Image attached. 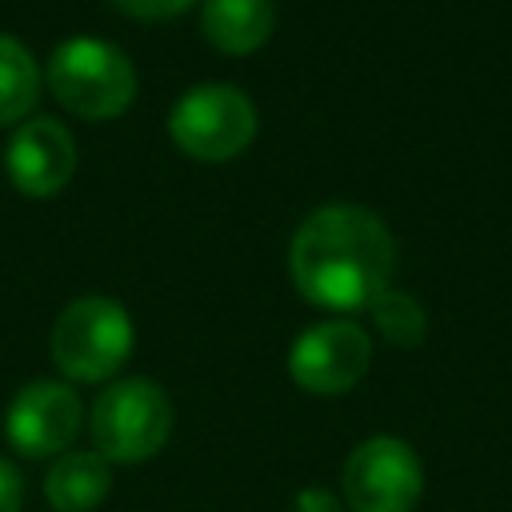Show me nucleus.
I'll return each instance as SVG.
<instances>
[{
	"mask_svg": "<svg viewBox=\"0 0 512 512\" xmlns=\"http://www.w3.org/2000/svg\"><path fill=\"white\" fill-rule=\"evenodd\" d=\"M24 508V480L16 464L0 460V512H20Z\"/></svg>",
	"mask_w": 512,
	"mask_h": 512,
	"instance_id": "nucleus-14",
	"label": "nucleus"
},
{
	"mask_svg": "<svg viewBox=\"0 0 512 512\" xmlns=\"http://www.w3.org/2000/svg\"><path fill=\"white\" fill-rule=\"evenodd\" d=\"M8 176L28 196L56 192L76 168V140L56 116H24L4 148Z\"/></svg>",
	"mask_w": 512,
	"mask_h": 512,
	"instance_id": "nucleus-9",
	"label": "nucleus"
},
{
	"mask_svg": "<svg viewBox=\"0 0 512 512\" xmlns=\"http://www.w3.org/2000/svg\"><path fill=\"white\" fill-rule=\"evenodd\" d=\"M112 488V464L92 452H64L44 472V496L56 512H92Z\"/></svg>",
	"mask_w": 512,
	"mask_h": 512,
	"instance_id": "nucleus-10",
	"label": "nucleus"
},
{
	"mask_svg": "<svg viewBox=\"0 0 512 512\" xmlns=\"http://www.w3.org/2000/svg\"><path fill=\"white\" fill-rule=\"evenodd\" d=\"M36 88H40V68L32 52L16 36L0 32V128L20 124L28 116Z\"/></svg>",
	"mask_w": 512,
	"mask_h": 512,
	"instance_id": "nucleus-12",
	"label": "nucleus"
},
{
	"mask_svg": "<svg viewBox=\"0 0 512 512\" xmlns=\"http://www.w3.org/2000/svg\"><path fill=\"white\" fill-rule=\"evenodd\" d=\"M372 364V340L356 320H320L304 328L288 348V372L304 392L340 396L364 380Z\"/></svg>",
	"mask_w": 512,
	"mask_h": 512,
	"instance_id": "nucleus-7",
	"label": "nucleus"
},
{
	"mask_svg": "<svg viewBox=\"0 0 512 512\" xmlns=\"http://www.w3.org/2000/svg\"><path fill=\"white\" fill-rule=\"evenodd\" d=\"M168 132L196 160H228L256 136V108L244 88L208 80L180 92L168 116Z\"/></svg>",
	"mask_w": 512,
	"mask_h": 512,
	"instance_id": "nucleus-5",
	"label": "nucleus"
},
{
	"mask_svg": "<svg viewBox=\"0 0 512 512\" xmlns=\"http://www.w3.org/2000/svg\"><path fill=\"white\" fill-rule=\"evenodd\" d=\"M368 312H372L376 332H380L388 344L416 348V344L428 336V316H424L420 300L408 296V292H400V288H392V284L368 304Z\"/></svg>",
	"mask_w": 512,
	"mask_h": 512,
	"instance_id": "nucleus-13",
	"label": "nucleus"
},
{
	"mask_svg": "<svg viewBox=\"0 0 512 512\" xmlns=\"http://www.w3.org/2000/svg\"><path fill=\"white\" fill-rule=\"evenodd\" d=\"M48 84L76 116H116L136 96V68L100 36H68L48 56Z\"/></svg>",
	"mask_w": 512,
	"mask_h": 512,
	"instance_id": "nucleus-3",
	"label": "nucleus"
},
{
	"mask_svg": "<svg viewBox=\"0 0 512 512\" xmlns=\"http://www.w3.org/2000/svg\"><path fill=\"white\" fill-rule=\"evenodd\" d=\"M84 420L80 396L64 380H32L8 404V444L20 456H64Z\"/></svg>",
	"mask_w": 512,
	"mask_h": 512,
	"instance_id": "nucleus-8",
	"label": "nucleus"
},
{
	"mask_svg": "<svg viewBox=\"0 0 512 512\" xmlns=\"http://www.w3.org/2000/svg\"><path fill=\"white\" fill-rule=\"evenodd\" d=\"M396 244L388 224L364 204L312 208L288 244L296 288L332 312L368 308L392 280Z\"/></svg>",
	"mask_w": 512,
	"mask_h": 512,
	"instance_id": "nucleus-1",
	"label": "nucleus"
},
{
	"mask_svg": "<svg viewBox=\"0 0 512 512\" xmlns=\"http://www.w3.org/2000/svg\"><path fill=\"white\" fill-rule=\"evenodd\" d=\"M296 512H344V500H340L336 492H328V488L308 484V488H300V496H296Z\"/></svg>",
	"mask_w": 512,
	"mask_h": 512,
	"instance_id": "nucleus-16",
	"label": "nucleus"
},
{
	"mask_svg": "<svg viewBox=\"0 0 512 512\" xmlns=\"http://www.w3.org/2000/svg\"><path fill=\"white\" fill-rule=\"evenodd\" d=\"M192 0H116V8L132 12V16H144V20H156V16H176L184 12Z\"/></svg>",
	"mask_w": 512,
	"mask_h": 512,
	"instance_id": "nucleus-15",
	"label": "nucleus"
},
{
	"mask_svg": "<svg viewBox=\"0 0 512 512\" xmlns=\"http://www.w3.org/2000/svg\"><path fill=\"white\" fill-rule=\"evenodd\" d=\"M88 424L92 444L108 464H140L164 448L172 432V400L160 384L128 376L96 396Z\"/></svg>",
	"mask_w": 512,
	"mask_h": 512,
	"instance_id": "nucleus-2",
	"label": "nucleus"
},
{
	"mask_svg": "<svg viewBox=\"0 0 512 512\" xmlns=\"http://www.w3.org/2000/svg\"><path fill=\"white\" fill-rule=\"evenodd\" d=\"M200 24L216 48L252 52L272 36L276 4L272 0H204Z\"/></svg>",
	"mask_w": 512,
	"mask_h": 512,
	"instance_id": "nucleus-11",
	"label": "nucleus"
},
{
	"mask_svg": "<svg viewBox=\"0 0 512 512\" xmlns=\"http://www.w3.org/2000/svg\"><path fill=\"white\" fill-rule=\"evenodd\" d=\"M424 492V468L400 436H368L344 460L340 496L348 512H412Z\"/></svg>",
	"mask_w": 512,
	"mask_h": 512,
	"instance_id": "nucleus-6",
	"label": "nucleus"
},
{
	"mask_svg": "<svg viewBox=\"0 0 512 512\" xmlns=\"http://www.w3.org/2000/svg\"><path fill=\"white\" fill-rule=\"evenodd\" d=\"M132 352V316L112 296L72 300L52 328V360L64 376L96 384L120 372Z\"/></svg>",
	"mask_w": 512,
	"mask_h": 512,
	"instance_id": "nucleus-4",
	"label": "nucleus"
}]
</instances>
